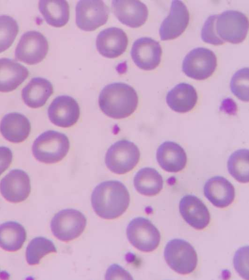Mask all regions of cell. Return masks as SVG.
Instances as JSON below:
<instances>
[{"mask_svg": "<svg viewBox=\"0 0 249 280\" xmlns=\"http://www.w3.org/2000/svg\"><path fill=\"white\" fill-rule=\"evenodd\" d=\"M91 202L98 216L105 219H114L126 210L130 203V195L125 186L121 182L106 181L95 187Z\"/></svg>", "mask_w": 249, "mask_h": 280, "instance_id": "obj_1", "label": "cell"}, {"mask_svg": "<svg viewBox=\"0 0 249 280\" xmlns=\"http://www.w3.org/2000/svg\"><path fill=\"white\" fill-rule=\"evenodd\" d=\"M99 106L106 115L114 119L126 118L136 110L138 96L131 86L115 82L106 86L98 99Z\"/></svg>", "mask_w": 249, "mask_h": 280, "instance_id": "obj_2", "label": "cell"}, {"mask_svg": "<svg viewBox=\"0 0 249 280\" xmlns=\"http://www.w3.org/2000/svg\"><path fill=\"white\" fill-rule=\"evenodd\" d=\"M70 141L64 133L47 131L40 134L32 146L35 158L45 164H54L62 160L70 149Z\"/></svg>", "mask_w": 249, "mask_h": 280, "instance_id": "obj_3", "label": "cell"}, {"mask_svg": "<svg viewBox=\"0 0 249 280\" xmlns=\"http://www.w3.org/2000/svg\"><path fill=\"white\" fill-rule=\"evenodd\" d=\"M164 257L168 266L182 275L192 273L197 263L195 249L189 243L182 239L169 241L165 247Z\"/></svg>", "mask_w": 249, "mask_h": 280, "instance_id": "obj_4", "label": "cell"}, {"mask_svg": "<svg viewBox=\"0 0 249 280\" xmlns=\"http://www.w3.org/2000/svg\"><path fill=\"white\" fill-rule=\"evenodd\" d=\"M140 152L133 142L123 139L117 141L107 149L105 156L107 168L117 174H125L137 165Z\"/></svg>", "mask_w": 249, "mask_h": 280, "instance_id": "obj_5", "label": "cell"}, {"mask_svg": "<svg viewBox=\"0 0 249 280\" xmlns=\"http://www.w3.org/2000/svg\"><path fill=\"white\" fill-rule=\"evenodd\" d=\"M86 224L87 219L82 212L67 208L59 211L53 217L50 227L57 239L69 242L81 235Z\"/></svg>", "mask_w": 249, "mask_h": 280, "instance_id": "obj_6", "label": "cell"}, {"mask_svg": "<svg viewBox=\"0 0 249 280\" xmlns=\"http://www.w3.org/2000/svg\"><path fill=\"white\" fill-rule=\"evenodd\" d=\"M216 31L223 41L238 44L246 38L249 28V20L243 13L233 10H226L217 15Z\"/></svg>", "mask_w": 249, "mask_h": 280, "instance_id": "obj_7", "label": "cell"}, {"mask_svg": "<svg viewBox=\"0 0 249 280\" xmlns=\"http://www.w3.org/2000/svg\"><path fill=\"white\" fill-rule=\"evenodd\" d=\"M127 239L137 249L145 252H151L159 246L160 233L148 219L137 217L132 220L126 229Z\"/></svg>", "mask_w": 249, "mask_h": 280, "instance_id": "obj_8", "label": "cell"}, {"mask_svg": "<svg viewBox=\"0 0 249 280\" xmlns=\"http://www.w3.org/2000/svg\"><path fill=\"white\" fill-rule=\"evenodd\" d=\"M216 66L215 54L209 49L197 47L192 50L185 56L182 70L188 77L201 80L211 76Z\"/></svg>", "mask_w": 249, "mask_h": 280, "instance_id": "obj_9", "label": "cell"}, {"mask_svg": "<svg viewBox=\"0 0 249 280\" xmlns=\"http://www.w3.org/2000/svg\"><path fill=\"white\" fill-rule=\"evenodd\" d=\"M48 42L45 36L36 31H28L21 37L16 47L17 60L29 65L40 62L46 56Z\"/></svg>", "mask_w": 249, "mask_h": 280, "instance_id": "obj_10", "label": "cell"}, {"mask_svg": "<svg viewBox=\"0 0 249 280\" xmlns=\"http://www.w3.org/2000/svg\"><path fill=\"white\" fill-rule=\"evenodd\" d=\"M76 24L86 31H92L107 21L109 9L101 0H81L76 5Z\"/></svg>", "mask_w": 249, "mask_h": 280, "instance_id": "obj_11", "label": "cell"}, {"mask_svg": "<svg viewBox=\"0 0 249 280\" xmlns=\"http://www.w3.org/2000/svg\"><path fill=\"white\" fill-rule=\"evenodd\" d=\"M130 54L133 62L138 68L150 71L160 64L162 49L157 40L149 37H142L134 42Z\"/></svg>", "mask_w": 249, "mask_h": 280, "instance_id": "obj_12", "label": "cell"}, {"mask_svg": "<svg viewBox=\"0 0 249 280\" xmlns=\"http://www.w3.org/2000/svg\"><path fill=\"white\" fill-rule=\"evenodd\" d=\"M31 192L30 180L24 171L13 169L0 182V192L7 201L17 203L25 200Z\"/></svg>", "mask_w": 249, "mask_h": 280, "instance_id": "obj_13", "label": "cell"}, {"mask_svg": "<svg viewBox=\"0 0 249 280\" xmlns=\"http://www.w3.org/2000/svg\"><path fill=\"white\" fill-rule=\"evenodd\" d=\"M50 120L56 126L68 128L74 125L80 116V108L77 102L69 95L55 97L48 109Z\"/></svg>", "mask_w": 249, "mask_h": 280, "instance_id": "obj_14", "label": "cell"}, {"mask_svg": "<svg viewBox=\"0 0 249 280\" xmlns=\"http://www.w3.org/2000/svg\"><path fill=\"white\" fill-rule=\"evenodd\" d=\"M189 19V12L185 4L181 0H172L169 14L160 27L161 40H170L179 37L187 28Z\"/></svg>", "mask_w": 249, "mask_h": 280, "instance_id": "obj_15", "label": "cell"}, {"mask_svg": "<svg viewBox=\"0 0 249 280\" xmlns=\"http://www.w3.org/2000/svg\"><path fill=\"white\" fill-rule=\"evenodd\" d=\"M112 8L118 20L131 28L142 26L148 18L147 7L140 0H113Z\"/></svg>", "mask_w": 249, "mask_h": 280, "instance_id": "obj_16", "label": "cell"}, {"mask_svg": "<svg viewBox=\"0 0 249 280\" xmlns=\"http://www.w3.org/2000/svg\"><path fill=\"white\" fill-rule=\"evenodd\" d=\"M128 37L121 28L112 27L102 30L96 37V45L103 56L113 58L122 55L128 45Z\"/></svg>", "mask_w": 249, "mask_h": 280, "instance_id": "obj_17", "label": "cell"}, {"mask_svg": "<svg viewBox=\"0 0 249 280\" xmlns=\"http://www.w3.org/2000/svg\"><path fill=\"white\" fill-rule=\"evenodd\" d=\"M179 212L183 219L190 226L202 230L210 221L209 211L205 204L196 196L186 195L179 202Z\"/></svg>", "mask_w": 249, "mask_h": 280, "instance_id": "obj_18", "label": "cell"}, {"mask_svg": "<svg viewBox=\"0 0 249 280\" xmlns=\"http://www.w3.org/2000/svg\"><path fill=\"white\" fill-rule=\"evenodd\" d=\"M204 194L215 206L224 208L233 201L235 189L233 186L222 176H216L208 179L204 186Z\"/></svg>", "mask_w": 249, "mask_h": 280, "instance_id": "obj_19", "label": "cell"}, {"mask_svg": "<svg viewBox=\"0 0 249 280\" xmlns=\"http://www.w3.org/2000/svg\"><path fill=\"white\" fill-rule=\"evenodd\" d=\"M157 161L160 167L169 172H178L186 166L187 155L184 149L178 143L165 141L157 149Z\"/></svg>", "mask_w": 249, "mask_h": 280, "instance_id": "obj_20", "label": "cell"}, {"mask_svg": "<svg viewBox=\"0 0 249 280\" xmlns=\"http://www.w3.org/2000/svg\"><path fill=\"white\" fill-rule=\"evenodd\" d=\"M31 131V124L23 114L10 112L5 114L0 123V131L8 141L18 143L24 141Z\"/></svg>", "mask_w": 249, "mask_h": 280, "instance_id": "obj_21", "label": "cell"}, {"mask_svg": "<svg viewBox=\"0 0 249 280\" xmlns=\"http://www.w3.org/2000/svg\"><path fill=\"white\" fill-rule=\"evenodd\" d=\"M28 75V70L20 63L10 58H0V92L14 91Z\"/></svg>", "mask_w": 249, "mask_h": 280, "instance_id": "obj_22", "label": "cell"}, {"mask_svg": "<svg viewBox=\"0 0 249 280\" xmlns=\"http://www.w3.org/2000/svg\"><path fill=\"white\" fill-rule=\"evenodd\" d=\"M53 91V86L50 81L43 77H36L22 89L21 97L28 107L38 108L45 105Z\"/></svg>", "mask_w": 249, "mask_h": 280, "instance_id": "obj_23", "label": "cell"}, {"mask_svg": "<svg viewBox=\"0 0 249 280\" xmlns=\"http://www.w3.org/2000/svg\"><path fill=\"white\" fill-rule=\"evenodd\" d=\"M197 100L195 88L186 83L177 84L167 93L166 101L173 111L185 113L192 110Z\"/></svg>", "mask_w": 249, "mask_h": 280, "instance_id": "obj_24", "label": "cell"}, {"mask_svg": "<svg viewBox=\"0 0 249 280\" xmlns=\"http://www.w3.org/2000/svg\"><path fill=\"white\" fill-rule=\"evenodd\" d=\"M38 9L46 22L55 27L67 24L70 18V7L66 0H40Z\"/></svg>", "mask_w": 249, "mask_h": 280, "instance_id": "obj_25", "label": "cell"}, {"mask_svg": "<svg viewBox=\"0 0 249 280\" xmlns=\"http://www.w3.org/2000/svg\"><path fill=\"white\" fill-rule=\"evenodd\" d=\"M26 239V232L20 224L8 221L0 224V247L9 252L20 249Z\"/></svg>", "mask_w": 249, "mask_h": 280, "instance_id": "obj_26", "label": "cell"}, {"mask_svg": "<svg viewBox=\"0 0 249 280\" xmlns=\"http://www.w3.org/2000/svg\"><path fill=\"white\" fill-rule=\"evenodd\" d=\"M163 179L155 169L145 167L140 169L134 178V185L140 194L152 196L158 194L163 187Z\"/></svg>", "mask_w": 249, "mask_h": 280, "instance_id": "obj_27", "label": "cell"}, {"mask_svg": "<svg viewBox=\"0 0 249 280\" xmlns=\"http://www.w3.org/2000/svg\"><path fill=\"white\" fill-rule=\"evenodd\" d=\"M229 173L240 183H247L249 178V150L239 149L234 151L227 162Z\"/></svg>", "mask_w": 249, "mask_h": 280, "instance_id": "obj_28", "label": "cell"}, {"mask_svg": "<svg viewBox=\"0 0 249 280\" xmlns=\"http://www.w3.org/2000/svg\"><path fill=\"white\" fill-rule=\"evenodd\" d=\"M56 252V248L51 240L43 237H37L30 242L26 248V261L29 265L38 264L45 255Z\"/></svg>", "mask_w": 249, "mask_h": 280, "instance_id": "obj_29", "label": "cell"}, {"mask_svg": "<svg viewBox=\"0 0 249 280\" xmlns=\"http://www.w3.org/2000/svg\"><path fill=\"white\" fill-rule=\"evenodd\" d=\"M18 30V23L15 19L6 15H0V53L11 46Z\"/></svg>", "mask_w": 249, "mask_h": 280, "instance_id": "obj_30", "label": "cell"}, {"mask_svg": "<svg viewBox=\"0 0 249 280\" xmlns=\"http://www.w3.org/2000/svg\"><path fill=\"white\" fill-rule=\"evenodd\" d=\"M231 92L240 100L249 101V68H243L236 72L230 83Z\"/></svg>", "mask_w": 249, "mask_h": 280, "instance_id": "obj_31", "label": "cell"}, {"mask_svg": "<svg viewBox=\"0 0 249 280\" xmlns=\"http://www.w3.org/2000/svg\"><path fill=\"white\" fill-rule=\"evenodd\" d=\"M217 16V14L209 16L205 20L201 32L202 40L214 45H222L225 43L216 33L215 24Z\"/></svg>", "mask_w": 249, "mask_h": 280, "instance_id": "obj_32", "label": "cell"}, {"mask_svg": "<svg viewBox=\"0 0 249 280\" xmlns=\"http://www.w3.org/2000/svg\"><path fill=\"white\" fill-rule=\"evenodd\" d=\"M234 266L238 274L245 279L248 278V246H244L236 252L233 259Z\"/></svg>", "mask_w": 249, "mask_h": 280, "instance_id": "obj_33", "label": "cell"}, {"mask_svg": "<svg viewBox=\"0 0 249 280\" xmlns=\"http://www.w3.org/2000/svg\"><path fill=\"white\" fill-rule=\"evenodd\" d=\"M12 158V152L9 148L0 147V175L8 168Z\"/></svg>", "mask_w": 249, "mask_h": 280, "instance_id": "obj_34", "label": "cell"}]
</instances>
